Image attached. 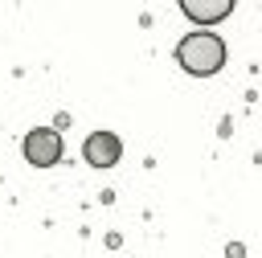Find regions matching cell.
Here are the masks:
<instances>
[{"instance_id": "277c9868", "label": "cell", "mask_w": 262, "mask_h": 258, "mask_svg": "<svg viewBox=\"0 0 262 258\" xmlns=\"http://www.w3.org/2000/svg\"><path fill=\"white\" fill-rule=\"evenodd\" d=\"M180 12H184L188 20H196V25L213 29V25H221V20L233 12V0H184V4H180Z\"/></svg>"}, {"instance_id": "6da1fadb", "label": "cell", "mask_w": 262, "mask_h": 258, "mask_svg": "<svg viewBox=\"0 0 262 258\" xmlns=\"http://www.w3.org/2000/svg\"><path fill=\"white\" fill-rule=\"evenodd\" d=\"M176 61H180L188 74L209 78V74H217V70L225 66V41H221L213 29H196V33H188V37H180Z\"/></svg>"}, {"instance_id": "7a4b0ae2", "label": "cell", "mask_w": 262, "mask_h": 258, "mask_svg": "<svg viewBox=\"0 0 262 258\" xmlns=\"http://www.w3.org/2000/svg\"><path fill=\"white\" fill-rule=\"evenodd\" d=\"M20 152H25V160H29L33 168H49V164L61 160V135H57L53 127H37V131L25 135Z\"/></svg>"}, {"instance_id": "3957f363", "label": "cell", "mask_w": 262, "mask_h": 258, "mask_svg": "<svg viewBox=\"0 0 262 258\" xmlns=\"http://www.w3.org/2000/svg\"><path fill=\"white\" fill-rule=\"evenodd\" d=\"M82 156H86V164H90V168H111V164L123 156V143H119V135H115V131H94V135H86Z\"/></svg>"}]
</instances>
